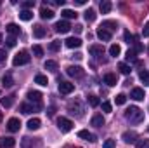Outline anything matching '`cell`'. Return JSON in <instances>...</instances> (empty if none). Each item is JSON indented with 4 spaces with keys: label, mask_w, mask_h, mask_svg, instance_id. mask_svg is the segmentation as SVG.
<instances>
[{
    "label": "cell",
    "mask_w": 149,
    "mask_h": 148,
    "mask_svg": "<svg viewBox=\"0 0 149 148\" xmlns=\"http://www.w3.org/2000/svg\"><path fill=\"white\" fill-rule=\"evenodd\" d=\"M40 125H42L40 118H30V120H28V129H31V131H37V129H40Z\"/></svg>",
    "instance_id": "cb8c5ba5"
},
{
    "label": "cell",
    "mask_w": 149,
    "mask_h": 148,
    "mask_svg": "<svg viewBox=\"0 0 149 148\" xmlns=\"http://www.w3.org/2000/svg\"><path fill=\"white\" fill-rule=\"evenodd\" d=\"M134 51H135V52H141V51H144V45H142V44H139V42H135Z\"/></svg>",
    "instance_id": "bcb514c9"
},
{
    "label": "cell",
    "mask_w": 149,
    "mask_h": 148,
    "mask_svg": "<svg viewBox=\"0 0 149 148\" xmlns=\"http://www.w3.org/2000/svg\"><path fill=\"white\" fill-rule=\"evenodd\" d=\"M104 84H108L109 87H114V85L118 84V80H116V75L106 73V75H104Z\"/></svg>",
    "instance_id": "e0dca14e"
},
{
    "label": "cell",
    "mask_w": 149,
    "mask_h": 148,
    "mask_svg": "<svg viewBox=\"0 0 149 148\" xmlns=\"http://www.w3.org/2000/svg\"><path fill=\"white\" fill-rule=\"evenodd\" d=\"M57 127H59L61 132H70L73 129V122L70 118H66V117H59L57 118Z\"/></svg>",
    "instance_id": "3957f363"
},
{
    "label": "cell",
    "mask_w": 149,
    "mask_h": 148,
    "mask_svg": "<svg viewBox=\"0 0 149 148\" xmlns=\"http://www.w3.org/2000/svg\"><path fill=\"white\" fill-rule=\"evenodd\" d=\"M61 16H63L64 19H74V18H76V12L71 11V9H63V11H61Z\"/></svg>",
    "instance_id": "484cf974"
},
{
    "label": "cell",
    "mask_w": 149,
    "mask_h": 148,
    "mask_svg": "<svg viewBox=\"0 0 149 148\" xmlns=\"http://www.w3.org/2000/svg\"><path fill=\"white\" fill-rule=\"evenodd\" d=\"M0 44H2V35H0Z\"/></svg>",
    "instance_id": "f5cc1de1"
},
{
    "label": "cell",
    "mask_w": 149,
    "mask_h": 148,
    "mask_svg": "<svg viewBox=\"0 0 149 148\" xmlns=\"http://www.w3.org/2000/svg\"><path fill=\"white\" fill-rule=\"evenodd\" d=\"M85 19H87L88 23L95 21V11H94V9H88V11L85 12Z\"/></svg>",
    "instance_id": "d6a6232c"
},
{
    "label": "cell",
    "mask_w": 149,
    "mask_h": 148,
    "mask_svg": "<svg viewBox=\"0 0 149 148\" xmlns=\"http://www.w3.org/2000/svg\"><path fill=\"white\" fill-rule=\"evenodd\" d=\"M49 49H50L52 52H57V51L61 49V42H59V40H52L50 45H49Z\"/></svg>",
    "instance_id": "d590c367"
},
{
    "label": "cell",
    "mask_w": 149,
    "mask_h": 148,
    "mask_svg": "<svg viewBox=\"0 0 149 148\" xmlns=\"http://www.w3.org/2000/svg\"><path fill=\"white\" fill-rule=\"evenodd\" d=\"M125 118L130 122V124H141L144 120V111L137 106H130L128 110L125 111Z\"/></svg>",
    "instance_id": "6da1fadb"
},
{
    "label": "cell",
    "mask_w": 149,
    "mask_h": 148,
    "mask_svg": "<svg viewBox=\"0 0 149 148\" xmlns=\"http://www.w3.org/2000/svg\"><path fill=\"white\" fill-rule=\"evenodd\" d=\"M130 98L135 99V101H142V99H144V89H141V87H134L132 92H130Z\"/></svg>",
    "instance_id": "9c48e42d"
},
{
    "label": "cell",
    "mask_w": 149,
    "mask_h": 148,
    "mask_svg": "<svg viewBox=\"0 0 149 148\" xmlns=\"http://www.w3.org/2000/svg\"><path fill=\"white\" fill-rule=\"evenodd\" d=\"M45 70H49V72H56L57 70V63L56 61H52V59H49V61H45Z\"/></svg>",
    "instance_id": "4dcf8cb0"
},
{
    "label": "cell",
    "mask_w": 149,
    "mask_h": 148,
    "mask_svg": "<svg viewBox=\"0 0 149 148\" xmlns=\"http://www.w3.org/2000/svg\"><path fill=\"white\" fill-rule=\"evenodd\" d=\"M137 148H149V140H139L137 141Z\"/></svg>",
    "instance_id": "ab89813d"
},
{
    "label": "cell",
    "mask_w": 149,
    "mask_h": 148,
    "mask_svg": "<svg viewBox=\"0 0 149 148\" xmlns=\"http://www.w3.org/2000/svg\"><path fill=\"white\" fill-rule=\"evenodd\" d=\"M101 28H104V30H108V32L111 33L113 30L118 28V25H116V21H104V23L101 25Z\"/></svg>",
    "instance_id": "603a6c76"
},
{
    "label": "cell",
    "mask_w": 149,
    "mask_h": 148,
    "mask_svg": "<svg viewBox=\"0 0 149 148\" xmlns=\"http://www.w3.org/2000/svg\"><path fill=\"white\" fill-rule=\"evenodd\" d=\"M30 61H31V56H30L26 51H21V52H17V54L14 56L12 65H14V66H23V65H28Z\"/></svg>",
    "instance_id": "7a4b0ae2"
},
{
    "label": "cell",
    "mask_w": 149,
    "mask_h": 148,
    "mask_svg": "<svg viewBox=\"0 0 149 148\" xmlns=\"http://www.w3.org/2000/svg\"><path fill=\"white\" fill-rule=\"evenodd\" d=\"M114 145H116V143H114V140H106L102 147H104V148H114Z\"/></svg>",
    "instance_id": "7bdbcfd3"
},
{
    "label": "cell",
    "mask_w": 149,
    "mask_h": 148,
    "mask_svg": "<svg viewBox=\"0 0 149 148\" xmlns=\"http://www.w3.org/2000/svg\"><path fill=\"white\" fill-rule=\"evenodd\" d=\"M88 52H90L92 56H95V58H101V56L104 54V47H102V45H90V47H88Z\"/></svg>",
    "instance_id": "4fadbf2b"
},
{
    "label": "cell",
    "mask_w": 149,
    "mask_h": 148,
    "mask_svg": "<svg viewBox=\"0 0 149 148\" xmlns=\"http://www.w3.org/2000/svg\"><path fill=\"white\" fill-rule=\"evenodd\" d=\"M19 110L23 111V113H26V115H30V113L38 111L40 110V106H33V105H30V103H23V105L19 106Z\"/></svg>",
    "instance_id": "30bf717a"
},
{
    "label": "cell",
    "mask_w": 149,
    "mask_h": 148,
    "mask_svg": "<svg viewBox=\"0 0 149 148\" xmlns=\"http://www.w3.org/2000/svg\"><path fill=\"white\" fill-rule=\"evenodd\" d=\"M118 70L123 75H130V72H132V68H130L127 63H120V65H118Z\"/></svg>",
    "instance_id": "1f68e13d"
},
{
    "label": "cell",
    "mask_w": 149,
    "mask_h": 148,
    "mask_svg": "<svg viewBox=\"0 0 149 148\" xmlns=\"http://www.w3.org/2000/svg\"><path fill=\"white\" fill-rule=\"evenodd\" d=\"M120 52H121V49H120V45H118V44H113L111 47H109V54L114 56V58H116V56H120Z\"/></svg>",
    "instance_id": "e575fe53"
},
{
    "label": "cell",
    "mask_w": 149,
    "mask_h": 148,
    "mask_svg": "<svg viewBox=\"0 0 149 148\" xmlns=\"http://www.w3.org/2000/svg\"><path fill=\"white\" fill-rule=\"evenodd\" d=\"M73 58H74V59H81V54H80V52H76Z\"/></svg>",
    "instance_id": "816d5d0a"
},
{
    "label": "cell",
    "mask_w": 149,
    "mask_h": 148,
    "mask_svg": "<svg viewBox=\"0 0 149 148\" xmlns=\"http://www.w3.org/2000/svg\"><path fill=\"white\" fill-rule=\"evenodd\" d=\"M2 84H3V87H12V85H14V78H12V75L5 73L3 77H2Z\"/></svg>",
    "instance_id": "7402d4cb"
},
{
    "label": "cell",
    "mask_w": 149,
    "mask_h": 148,
    "mask_svg": "<svg viewBox=\"0 0 149 148\" xmlns=\"http://www.w3.org/2000/svg\"><path fill=\"white\" fill-rule=\"evenodd\" d=\"M33 54H35L37 58H42V56H43V49H42L40 45H33Z\"/></svg>",
    "instance_id": "f35d334b"
},
{
    "label": "cell",
    "mask_w": 149,
    "mask_h": 148,
    "mask_svg": "<svg viewBox=\"0 0 149 148\" xmlns=\"http://www.w3.org/2000/svg\"><path fill=\"white\" fill-rule=\"evenodd\" d=\"M33 5H35V2H33V0L23 2V9H24V11H30V7H33Z\"/></svg>",
    "instance_id": "b9f144b4"
},
{
    "label": "cell",
    "mask_w": 149,
    "mask_h": 148,
    "mask_svg": "<svg viewBox=\"0 0 149 148\" xmlns=\"http://www.w3.org/2000/svg\"><path fill=\"white\" fill-rule=\"evenodd\" d=\"M16 145L14 138H0V148H12Z\"/></svg>",
    "instance_id": "2e32d148"
},
{
    "label": "cell",
    "mask_w": 149,
    "mask_h": 148,
    "mask_svg": "<svg viewBox=\"0 0 149 148\" xmlns=\"http://www.w3.org/2000/svg\"><path fill=\"white\" fill-rule=\"evenodd\" d=\"M26 98H28L31 103H37V105L42 103V92H38V91H28Z\"/></svg>",
    "instance_id": "ba28073f"
},
{
    "label": "cell",
    "mask_w": 149,
    "mask_h": 148,
    "mask_svg": "<svg viewBox=\"0 0 149 148\" xmlns=\"http://www.w3.org/2000/svg\"><path fill=\"white\" fill-rule=\"evenodd\" d=\"M64 44H66V47H70V49H78V47L81 45V40L78 37H70Z\"/></svg>",
    "instance_id": "8fae6325"
},
{
    "label": "cell",
    "mask_w": 149,
    "mask_h": 148,
    "mask_svg": "<svg viewBox=\"0 0 149 148\" xmlns=\"http://www.w3.org/2000/svg\"><path fill=\"white\" fill-rule=\"evenodd\" d=\"M66 73L70 75V77H83L85 72H83V68H81V66H73V65H71V66H68V68H66Z\"/></svg>",
    "instance_id": "52a82bcc"
},
{
    "label": "cell",
    "mask_w": 149,
    "mask_h": 148,
    "mask_svg": "<svg viewBox=\"0 0 149 148\" xmlns=\"http://www.w3.org/2000/svg\"><path fill=\"white\" fill-rule=\"evenodd\" d=\"M78 138H81V140H85V141H90V143H94V141H95V136H94L92 132L85 131V129L78 132Z\"/></svg>",
    "instance_id": "9a60e30c"
},
{
    "label": "cell",
    "mask_w": 149,
    "mask_h": 148,
    "mask_svg": "<svg viewBox=\"0 0 149 148\" xmlns=\"http://www.w3.org/2000/svg\"><path fill=\"white\" fill-rule=\"evenodd\" d=\"M12 103H14V96H12V94H10V96H5V98L0 99V105H2L3 108H10Z\"/></svg>",
    "instance_id": "44dd1931"
},
{
    "label": "cell",
    "mask_w": 149,
    "mask_h": 148,
    "mask_svg": "<svg viewBox=\"0 0 149 148\" xmlns=\"http://www.w3.org/2000/svg\"><path fill=\"white\" fill-rule=\"evenodd\" d=\"M54 28H56V32H57V33H61V35H63V33H68V32L71 30V25H70L68 21H57Z\"/></svg>",
    "instance_id": "277c9868"
},
{
    "label": "cell",
    "mask_w": 149,
    "mask_h": 148,
    "mask_svg": "<svg viewBox=\"0 0 149 148\" xmlns=\"http://www.w3.org/2000/svg\"><path fill=\"white\" fill-rule=\"evenodd\" d=\"M121 138H123V141H125V143H134V141H135V138H137V134H135L134 131H127V132H123V136H121Z\"/></svg>",
    "instance_id": "d6986e66"
},
{
    "label": "cell",
    "mask_w": 149,
    "mask_h": 148,
    "mask_svg": "<svg viewBox=\"0 0 149 148\" xmlns=\"http://www.w3.org/2000/svg\"><path fill=\"white\" fill-rule=\"evenodd\" d=\"M5 56H7V54H5V51H3V49H0V63H2V61H5Z\"/></svg>",
    "instance_id": "c3c4849f"
},
{
    "label": "cell",
    "mask_w": 149,
    "mask_h": 148,
    "mask_svg": "<svg viewBox=\"0 0 149 148\" xmlns=\"http://www.w3.org/2000/svg\"><path fill=\"white\" fill-rule=\"evenodd\" d=\"M35 84H38V85H47L49 84V80H47V77L42 73L35 75Z\"/></svg>",
    "instance_id": "f546056e"
},
{
    "label": "cell",
    "mask_w": 149,
    "mask_h": 148,
    "mask_svg": "<svg viewBox=\"0 0 149 148\" xmlns=\"http://www.w3.org/2000/svg\"><path fill=\"white\" fill-rule=\"evenodd\" d=\"M97 37L101 38V40H104V42H109L111 40V33L108 30H104V28H99L97 30Z\"/></svg>",
    "instance_id": "ffe728a7"
},
{
    "label": "cell",
    "mask_w": 149,
    "mask_h": 148,
    "mask_svg": "<svg viewBox=\"0 0 149 148\" xmlns=\"http://www.w3.org/2000/svg\"><path fill=\"white\" fill-rule=\"evenodd\" d=\"M0 5H2V4H0Z\"/></svg>",
    "instance_id": "db71d44e"
},
{
    "label": "cell",
    "mask_w": 149,
    "mask_h": 148,
    "mask_svg": "<svg viewBox=\"0 0 149 148\" xmlns=\"http://www.w3.org/2000/svg\"><path fill=\"white\" fill-rule=\"evenodd\" d=\"M125 40H127L128 44H134V40H135V38H134V35H132L130 32H125Z\"/></svg>",
    "instance_id": "ee69618b"
},
{
    "label": "cell",
    "mask_w": 149,
    "mask_h": 148,
    "mask_svg": "<svg viewBox=\"0 0 149 148\" xmlns=\"http://www.w3.org/2000/svg\"><path fill=\"white\" fill-rule=\"evenodd\" d=\"M87 99H88V105H90V106H94V108H95V106H99V103H101V101H99V98H97V96H94V94H90Z\"/></svg>",
    "instance_id": "836d02e7"
},
{
    "label": "cell",
    "mask_w": 149,
    "mask_h": 148,
    "mask_svg": "<svg viewBox=\"0 0 149 148\" xmlns=\"http://www.w3.org/2000/svg\"><path fill=\"white\" fill-rule=\"evenodd\" d=\"M5 30H7V33H9L10 37H17V35L21 33V28H19L17 25H14V23H9Z\"/></svg>",
    "instance_id": "7c38bea8"
},
{
    "label": "cell",
    "mask_w": 149,
    "mask_h": 148,
    "mask_svg": "<svg viewBox=\"0 0 149 148\" xmlns=\"http://www.w3.org/2000/svg\"><path fill=\"white\" fill-rule=\"evenodd\" d=\"M139 78L144 82V85H149V72H146V70H142L141 73H139Z\"/></svg>",
    "instance_id": "8d00e7d4"
},
{
    "label": "cell",
    "mask_w": 149,
    "mask_h": 148,
    "mask_svg": "<svg viewBox=\"0 0 149 148\" xmlns=\"http://www.w3.org/2000/svg\"><path fill=\"white\" fill-rule=\"evenodd\" d=\"M5 42H7V47H14L16 45V37H9Z\"/></svg>",
    "instance_id": "f6af8a7d"
},
{
    "label": "cell",
    "mask_w": 149,
    "mask_h": 148,
    "mask_svg": "<svg viewBox=\"0 0 149 148\" xmlns=\"http://www.w3.org/2000/svg\"><path fill=\"white\" fill-rule=\"evenodd\" d=\"M19 18H21L23 21H31V19H33V12H31V11H21V12H19Z\"/></svg>",
    "instance_id": "83f0119b"
},
{
    "label": "cell",
    "mask_w": 149,
    "mask_h": 148,
    "mask_svg": "<svg viewBox=\"0 0 149 148\" xmlns=\"http://www.w3.org/2000/svg\"><path fill=\"white\" fill-rule=\"evenodd\" d=\"M19 127H21L19 118H16V117L9 118V122H7V129H9L10 132H17V131H19Z\"/></svg>",
    "instance_id": "8992f818"
},
{
    "label": "cell",
    "mask_w": 149,
    "mask_h": 148,
    "mask_svg": "<svg viewBox=\"0 0 149 148\" xmlns=\"http://www.w3.org/2000/svg\"><path fill=\"white\" fill-rule=\"evenodd\" d=\"M111 2H109V0H102V2H101V5H99V9H101V12H102V14H108V12H109V11H111Z\"/></svg>",
    "instance_id": "d4e9b609"
},
{
    "label": "cell",
    "mask_w": 149,
    "mask_h": 148,
    "mask_svg": "<svg viewBox=\"0 0 149 148\" xmlns=\"http://www.w3.org/2000/svg\"><path fill=\"white\" fill-rule=\"evenodd\" d=\"M142 35H144V37H149V23H146V25H144V30H142Z\"/></svg>",
    "instance_id": "7dc6e473"
},
{
    "label": "cell",
    "mask_w": 149,
    "mask_h": 148,
    "mask_svg": "<svg viewBox=\"0 0 149 148\" xmlns=\"http://www.w3.org/2000/svg\"><path fill=\"white\" fill-rule=\"evenodd\" d=\"M114 101H116V105H125V103H127V96H125V94H118V96L114 98Z\"/></svg>",
    "instance_id": "74e56055"
},
{
    "label": "cell",
    "mask_w": 149,
    "mask_h": 148,
    "mask_svg": "<svg viewBox=\"0 0 149 148\" xmlns=\"http://www.w3.org/2000/svg\"><path fill=\"white\" fill-rule=\"evenodd\" d=\"M74 91V84L71 82H59V92L61 94H71Z\"/></svg>",
    "instance_id": "5b68a950"
},
{
    "label": "cell",
    "mask_w": 149,
    "mask_h": 148,
    "mask_svg": "<svg viewBox=\"0 0 149 148\" xmlns=\"http://www.w3.org/2000/svg\"><path fill=\"white\" fill-rule=\"evenodd\" d=\"M102 110L106 111V113H111V110H113L111 103H109V101H104V103H102Z\"/></svg>",
    "instance_id": "60d3db41"
},
{
    "label": "cell",
    "mask_w": 149,
    "mask_h": 148,
    "mask_svg": "<svg viewBox=\"0 0 149 148\" xmlns=\"http://www.w3.org/2000/svg\"><path fill=\"white\" fill-rule=\"evenodd\" d=\"M33 35H35L37 38H43V37H45V28H43V26H40V25L33 26Z\"/></svg>",
    "instance_id": "4316f807"
},
{
    "label": "cell",
    "mask_w": 149,
    "mask_h": 148,
    "mask_svg": "<svg viewBox=\"0 0 149 148\" xmlns=\"http://www.w3.org/2000/svg\"><path fill=\"white\" fill-rule=\"evenodd\" d=\"M74 4H76V5H85L87 0H74Z\"/></svg>",
    "instance_id": "f907efd6"
},
{
    "label": "cell",
    "mask_w": 149,
    "mask_h": 148,
    "mask_svg": "<svg viewBox=\"0 0 149 148\" xmlns=\"http://www.w3.org/2000/svg\"><path fill=\"white\" fill-rule=\"evenodd\" d=\"M90 124H92V125H95V127H102V125H104V117H102L101 113H95V115L92 117Z\"/></svg>",
    "instance_id": "5bb4252c"
},
{
    "label": "cell",
    "mask_w": 149,
    "mask_h": 148,
    "mask_svg": "<svg viewBox=\"0 0 149 148\" xmlns=\"http://www.w3.org/2000/svg\"><path fill=\"white\" fill-rule=\"evenodd\" d=\"M127 61H130V63H137V52L134 51V49H128V52H127Z\"/></svg>",
    "instance_id": "f1b7e54d"
},
{
    "label": "cell",
    "mask_w": 149,
    "mask_h": 148,
    "mask_svg": "<svg viewBox=\"0 0 149 148\" xmlns=\"http://www.w3.org/2000/svg\"><path fill=\"white\" fill-rule=\"evenodd\" d=\"M40 18H42V19H52V18H54V11H50V9H47V7H42V9H40Z\"/></svg>",
    "instance_id": "ac0fdd59"
},
{
    "label": "cell",
    "mask_w": 149,
    "mask_h": 148,
    "mask_svg": "<svg viewBox=\"0 0 149 148\" xmlns=\"http://www.w3.org/2000/svg\"><path fill=\"white\" fill-rule=\"evenodd\" d=\"M81 30H83L81 25H76V26H74V32H76V33H81Z\"/></svg>",
    "instance_id": "681fc988"
}]
</instances>
